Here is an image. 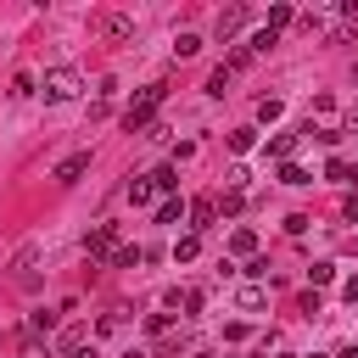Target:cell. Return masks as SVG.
Returning <instances> with one entry per match:
<instances>
[{"instance_id": "cell-1", "label": "cell", "mask_w": 358, "mask_h": 358, "mask_svg": "<svg viewBox=\"0 0 358 358\" xmlns=\"http://www.w3.org/2000/svg\"><path fill=\"white\" fill-rule=\"evenodd\" d=\"M162 95H168L162 84H151V90H140V95H134V101L123 106V129H129V134H140V129H145V123L157 117V106H162Z\"/></svg>"}, {"instance_id": "cell-2", "label": "cell", "mask_w": 358, "mask_h": 358, "mask_svg": "<svg viewBox=\"0 0 358 358\" xmlns=\"http://www.w3.org/2000/svg\"><path fill=\"white\" fill-rule=\"evenodd\" d=\"M78 90H84V78H78L73 67H50V73L39 78V95H45L50 106H62V101H73Z\"/></svg>"}, {"instance_id": "cell-3", "label": "cell", "mask_w": 358, "mask_h": 358, "mask_svg": "<svg viewBox=\"0 0 358 358\" xmlns=\"http://www.w3.org/2000/svg\"><path fill=\"white\" fill-rule=\"evenodd\" d=\"M112 252H117V224H95V229L84 235V257H90V263H106Z\"/></svg>"}, {"instance_id": "cell-4", "label": "cell", "mask_w": 358, "mask_h": 358, "mask_svg": "<svg viewBox=\"0 0 358 358\" xmlns=\"http://www.w3.org/2000/svg\"><path fill=\"white\" fill-rule=\"evenodd\" d=\"M84 347H90V330H84V324H67V330L56 336V358H78Z\"/></svg>"}, {"instance_id": "cell-5", "label": "cell", "mask_w": 358, "mask_h": 358, "mask_svg": "<svg viewBox=\"0 0 358 358\" xmlns=\"http://www.w3.org/2000/svg\"><path fill=\"white\" fill-rule=\"evenodd\" d=\"M246 22H252V11H246V6H229V11H218V39L229 45V39H235Z\"/></svg>"}, {"instance_id": "cell-6", "label": "cell", "mask_w": 358, "mask_h": 358, "mask_svg": "<svg viewBox=\"0 0 358 358\" xmlns=\"http://www.w3.org/2000/svg\"><path fill=\"white\" fill-rule=\"evenodd\" d=\"M84 168H90V151L62 157V162H56V185H78V179H84Z\"/></svg>"}, {"instance_id": "cell-7", "label": "cell", "mask_w": 358, "mask_h": 358, "mask_svg": "<svg viewBox=\"0 0 358 358\" xmlns=\"http://www.w3.org/2000/svg\"><path fill=\"white\" fill-rule=\"evenodd\" d=\"M185 213H190V235H201V229H207V224L218 218V201H213V196H196V201H190Z\"/></svg>"}, {"instance_id": "cell-8", "label": "cell", "mask_w": 358, "mask_h": 358, "mask_svg": "<svg viewBox=\"0 0 358 358\" xmlns=\"http://www.w3.org/2000/svg\"><path fill=\"white\" fill-rule=\"evenodd\" d=\"M129 34H134V17H123V11L101 17V39H129Z\"/></svg>"}, {"instance_id": "cell-9", "label": "cell", "mask_w": 358, "mask_h": 358, "mask_svg": "<svg viewBox=\"0 0 358 358\" xmlns=\"http://www.w3.org/2000/svg\"><path fill=\"white\" fill-rule=\"evenodd\" d=\"M145 179H151V190H157L162 201L179 190V168H173V162H162V168H157V173H145Z\"/></svg>"}, {"instance_id": "cell-10", "label": "cell", "mask_w": 358, "mask_h": 358, "mask_svg": "<svg viewBox=\"0 0 358 358\" xmlns=\"http://www.w3.org/2000/svg\"><path fill=\"white\" fill-rule=\"evenodd\" d=\"M263 302H268V291H263V285H257V280H252V285H241V291H235V308H241V313H257V308H263Z\"/></svg>"}, {"instance_id": "cell-11", "label": "cell", "mask_w": 358, "mask_h": 358, "mask_svg": "<svg viewBox=\"0 0 358 358\" xmlns=\"http://www.w3.org/2000/svg\"><path fill=\"white\" fill-rule=\"evenodd\" d=\"M196 252H201V235H179L173 241V263H196Z\"/></svg>"}, {"instance_id": "cell-12", "label": "cell", "mask_w": 358, "mask_h": 358, "mask_svg": "<svg viewBox=\"0 0 358 358\" xmlns=\"http://www.w3.org/2000/svg\"><path fill=\"white\" fill-rule=\"evenodd\" d=\"M129 201H134V207H151V201H157L151 179H129Z\"/></svg>"}, {"instance_id": "cell-13", "label": "cell", "mask_w": 358, "mask_h": 358, "mask_svg": "<svg viewBox=\"0 0 358 358\" xmlns=\"http://www.w3.org/2000/svg\"><path fill=\"white\" fill-rule=\"evenodd\" d=\"M179 218H185V201H179V196L157 201V224H179Z\"/></svg>"}, {"instance_id": "cell-14", "label": "cell", "mask_w": 358, "mask_h": 358, "mask_svg": "<svg viewBox=\"0 0 358 358\" xmlns=\"http://www.w3.org/2000/svg\"><path fill=\"white\" fill-rule=\"evenodd\" d=\"M229 252H235V257H252V252H257V235H252V229H235V235H229Z\"/></svg>"}, {"instance_id": "cell-15", "label": "cell", "mask_w": 358, "mask_h": 358, "mask_svg": "<svg viewBox=\"0 0 358 358\" xmlns=\"http://www.w3.org/2000/svg\"><path fill=\"white\" fill-rule=\"evenodd\" d=\"M50 330H56V313H50V308L28 313V336H50Z\"/></svg>"}, {"instance_id": "cell-16", "label": "cell", "mask_w": 358, "mask_h": 358, "mask_svg": "<svg viewBox=\"0 0 358 358\" xmlns=\"http://www.w3.org/2000/svg\"><path fill=\"white\" fill-rule=\"evenodd\" d=\"M229 78H235V67L224 62V67H218V73L207 78V95H229Z\"/></svg>"}, {"instance_id": "cell-17", "label": "cell", "mask_w": 358, "mask_h": 358, "mask_svg": "<svg viewBox=\"0 0 358 358\" xmlns=\"http://www.w3.org/2000/svg\"><path fill=\"white\" fill-rule=\"evenodd\" d=\"M291 151H296V134H274V140H268V157L291 162Z\"/></svg>"}, {"instance_id": "cell-18", "label": "cell", "mask_w": 358, "mask_h": 358, "mask_svg": "<svg viewBox=\"0 0 358 358\" xmlns=\"http://www.w3.org/2000/svg\"><path fill=\"white\" fill-rule=\"evenodd\" d=\"M140 257H145V252H140V246H117V252H112V257H106V263H112V268H134V263H140Z\"/></svg>"}, {"instance_id": "cell-19", "label": "cell", "mask_w": 358, "mask_h": 358, "mask_svg": "<svg viewBox=\"0 0 358 358\" xmlns=\"http://www.w3.org/2000/svg\"><path fill=\"white\" fill-rule=\"evenodd\" d=\"M257 145V129H229V151H252Z\"/></svg>"}, {"instance_id": "cell-20", "label": "cell", "mask_w": 358, "mask_h": 358, "mask_svg": "<svg viewBox=\"0 0 358 358\" xmlns=\"http://www.w3.org/2000/svg\"><path fill=\"white\" fill-rule=\"evenodd\" d=\"M196 50H201V34H179L173 39V56H196Z\"/></svg>"}, {"instance_id": "cell-21", "label": "cell", "mask_w": 358, "mask_h": 358, "mask_svg": "<svg viewBox=\"0 0 358 358\" xmlns=\"http://www.w3.org/2000/svg\"><path fill=\"white\" fill-rule=\"evenodd\" d=\"M280 112H285V106H280L274 95H268V101H257V123H280Z\"/></svg>"}, {"instance_id": "cell-22", "label": "cell", "mask_w": 358, "mask_h": 358, "mask_svg": "<svg viewBox=\"0 0 358 358\" xmlns=\"http://www.w3.org/2000/svg\"><path fill=\"white\" fill-rule=\"evenodd\" d=\"M168 330H173L168 313H145V336H168Z\"/></svg>"}, {"instance_id": "cell-23", "label": "cell", "mask_w": 358, "mask_h": 358, "mask_svg": "<svg viewBox=\"0 0 358 358\" xmlns=\"http://www.w3.org/2000/svg\"><path fill=\"white\" fill-rule=\"evenodd\" d=\"M291 22V6H268V34H280Z\"/></svg>"}, {"instance_id": "cell-24", "label": "cell", "mask_w": 358, "mask_h": 358, "mask_svg": "<svg viewBox=\"0 0 358 358\" xmlns=\"http://www.w3.org/2000/svg\"><path fill=\"white\" fill-rule=\"evenodd\" d=\"M280 179H285V185H313V179H308V168H296V162H285V168H280Z\"/></svg>"}, {"instance_id": "cell-25", "label": "cell", "mask_w": 358, "mask_h": 358, "mask_svg": "<svg viewBox=\"0 0 358 358\" xmlns=\"http://www.w3.org/2000/svg\"><path fill=\"white\" fill-rule=\"evenodd\" d=\"M308 280H313V285H330V280H336V263H313Z\"/></svg>"}, {"instance_id": "cell-26", "label": "cell", "mask_w": 358, "mask_h": 358, "mask_svg": "<svg viewBox=\"0 0 358 358\" xmlns=\"http://www.w3.org/2000/svg\"><path fill=\"white\" fill-rule=\"evenodd\" d=\"M330 179H352V162H341V157H330V168H324Z\"/></svg>"}, {"instance_id": "cell-27", "label": "cell", "mask_w": 358, "mask_h": 358, "mask_svg": "<svg viewBox=\"0 0 358 358\" xmlns=\"http://www.w3.org/2000/svg\"><path fill=\"white\" fill-rule=\"evenodd\" d=\"M179 302H185V313H201V302H207V291H185Z\"/></svg>"}, {"instance_id": "cell-28", "label": "cell", "mask_w": 358, "mask_h": 358, "mask_svg": "<svg viewBox=\"0 0 358 358\" xmlns=\"http://www.w3.org/2000/svg\"><path fill=\"white\" fill-rule=\"evenodd\" d=\"M22 358H45V347H39V336H28V341H22Z\"/></svg>"}, {"instance_id": "cell-29", "label": "cell", "mask_w": 358, "mask_h": 358, "mask_svg": "<svg viewBox=\"0 0 358 358\" xmlns=\"http://www.w3.org/2000/svg\"><path fill=\"white\" fill-rule=\"evenodd\" d=\"M341 296H347V302H358V274H352V280L341 285Z\"/></svg>"}, {"instance_id": "cell-30", "label": "cell", "mask_w": 358, "mask_h": 358, "mask_svg": "<svg viewBox=\"0 0 358 358\" xmlns=\"http://www.w3.org/2000/svg\"><path fill=\"white\" fill-rule=\"evenodd\" d=\"M347 218H352V224H358V196H347Z\"/></svg>"}, {"instance_id": "cell-31", "label": "cell", "mask_w": 358, "mask_h": 358, "mask_svg": "<svg viewBox=\"0 0 358 358\" xmlns=\"http://www.w3.org/2000/svg\"><path fill=\"white\" fill-rule=\"evenodd\" d=\"M78 358H95V347H84V352H78Z\"/></svg>"}, {"instance_id": "cell-32", "label": "cell", "mask_w": 358, "mask_h": 358, "mask_svg": "<svg viewBox=\"0 0 358 358\" xmlns=\"http://www.w3.org/2000/svg\"><path fill=\"white\" fill-rule=\"evenodd\" d=\"M308 358H324V352H308Z\"/></svg>"}]
</instances>
